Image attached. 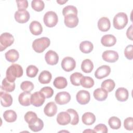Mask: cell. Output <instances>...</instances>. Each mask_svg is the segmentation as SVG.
Segmentation results:
<instances>
[{
	"mask_svg": "<svg viewBox=\"0 0 133 133\" xmlns=\"http://www.w3.org/2000/svg\"><path fill=\"white\" fill-rule=\"evenodd\" d=\"M3 117L7 122L12 123L16 121L17 118V113L12 110H8L3 113Z\"/></svg>",
	"mask_w": 133,
	"mask_h": 133,
	"instance_id": "cell-28",
	"label": "cell"
},
{
	"mask_svg": "<svg viewBox=\"0 0 133 133\" xmlns=\"http://www.w3.org/2000/svg\"><path fill=\"white\" fill-rule=\"evenodd\" d=\"M124 127L127 130H133V118L129 117L126 118L124 121Z\"/></svg>",
	"mask_w": 133,
	"mask_h": 133,
	"instance_id": "cell-45",
	"label": "cell"
},
{
	"mask_svg": "<svg viewBox=\"0 0 133 133\" xmlns=\"http://www.w3.org/2000/svg\"><path fill=\"white\" fill-rule=\"evenodd\" d=\"M31 94L29 91H24L21 92L18 97L20 104L23 106H29L31 104Z\"/></svg>",
	"mask_w": 133,
	"mask_h": 133,
	"instance_id": "cell-16",
	"label": "cell"
},
{
	"mask_svg": "<svg viewBox=\"0 0 133 133\" xmlns=\"http://www.w3.org/2000/svg\"><path fill=\"white\" fill-rule=\"evenodd\" d=\"M1 89L6 92H11L15 89V83L14 82H10L6 77H5L2 81Z\"/></svg>",
	"mask_w": 133,
	"mask_h": 133,
	"instance_id": "cell-26",
	"label": "cell"
},
{
	"mask_svg": "<svg viewBox=\"0 0 133 133\" xmlns=\"http://www.w3.org/2000/svg\"><path fill=\"white\" fill-rule=\"evenodd\" d=\"M77 101L82 105L87 104L90 99V93L85 90H81L77 92L76 95Z\"/></svg>",
	"mask_w": 133,
	"mask_h": 133,
	"instance_id": "cell-9",
	"label": "cell"
},
{
	"mask_svg": "<svg viewBox=\"0 0 133 133\" xmlns=\"http://www.w3.org/2000/svg\"><path fill=\"white\" fill-rule=\"evenodd\" d=\"M127 23L128 17L125 12H118L114 16L113 18V24L116 29H123L126 26Z\"/></svg>",
	"mask_w": 133,
	"mask_h": 133,
	"instance_id": "cell-3",
	"label": "cell"
},
{
	"mask_svg": "<svg viewBox=\"0 0 133 133\" xmlns=\"http://www.w3.org/2000/svg\"><path fill=\"white\" fill-rule=\"evenodd\" d=\"M83 75L79 72H75L72 74L70 77L71 83L72 85L78 86L81 85V79Z\"/></svg>",
	"mask_w": 133,
	"mask_h": 133,
	"instance_id": "cell-33",
	"label": "cell"
},
{
	"mask_svg": "<svg viewBox=\"0 0 133 133\" xmlns=\"http://www.w3.org/2000/svg\"><path fill=\"white\" fill-rule=\"evenodd\" d=\"M71 119V116L66 111L60 112L57 117V122L60 125H68L70 123Z\"/></svg>",
	"mask_w": 133,
	"mask_h": 133,
	"instance_id": "cell-15",
	"label": "cell"
},
{
	"mask_svg": "<svg viewBox=\"0 0 133 133\" xmlns=\"http://www.w3.org/2000/svg\"><path fill=\"white\" fill-rule=\"evenodd\" d=\"M93 95L96 100L99 101H102L107 98L108 91L102 88H99L94 90Z\"/></svg>",
	"mask_w": 133,
	"mask_h": 133,
	"instance_id": "cell-23",
	"label": "cell"
},
{
	"mask_svg": "<svg viewBox=\"0 0 133 133\" xmlns=\"http://www.w3.org/2000/svg\"><path fill=\"white\" fill-rule=\"evenodd\" d=\"M64 22L67 27L73 28L77 25L78 23V18L76 15L70 14L64 16Z\"/></svg>",
	"mask_w": 133,
	"mask_h": 133,
	"instance_id": "cell-14",
	"label": "cell"
},
{
	"mask_svg": "<svg viewBox=\"0 0 133 133\" xmlns=\"http://www.w3.org/2000/svg\"><path fill=\"white\" fill-rule=\"evenodd\" d=\"M1 103L4 107H9L12 103V98L11 96L6 92L1 91Z\"/></svg>",
	"mask_w": 133,
	"mask_h": 133,
	"instance_id": "cell-22",
	"label": "cell"
},
{
	"mask_svg": "<svg viewBox=\"0 0 133 133\" xmlns=\"http://www.w3.org/2000/svg\"><path fill=\"white\" fill-rule=\"evenodd\" d=\"M111 72V68L107 65L99 67L95 72V76L97 79H102L108 76Z\"/></svg>",
	"mask_w": 133,
	"mask_h": 133,
	"instance_id": "cell-12",
	"label": "cell"
},
{
	"mask_svg": "<svg viewBox=\"0 0 133 133\" xmlns=\"http://www.w3.org/2000/svg\"><path fill=\"white\" fill-rule=\"evenodd\" d=\"M96 116L91 112L85 113L82 117L83 123L86 125H91L96 121Z\"/></svg>",
	"mask_w": 133,
	"mask_h": 133,
	"instance_id": "cell-27",
	"label": "cell"
},
{
	"mask_svg": "<svg viewBox=\"0 0 133 133\" xmlns=\"http://www.w3.org/2000/svg\"><path fill=\"white\" fill-rule=\"evenodd\" d=\"M44 127V123L43 121L38 118V119L33 124L29 125V128L33 131L37 132L41 130Z\"/></svg>",
	"mask_w": 133,
	"mask_h": 133,
	"instance_id": "cell-35",
	"label": "cell"
},
{
	"mask_svg": "<svg viewBox=\"0 0 133 133\" xmlns=\"http://www.w3.org/2000/svg\"><path fill=\"white\" fill-rule=\"evenodd\" d=\"M111 26V23L109 19L107 17H102L98 21V29L102 32H106L109 30Z\"/></svg>",
	"mask_w": 133,
	"mask_h": 133,
	"instance_id": "cell-20",
	"label": "cell"
},
{
	"mask_svg": "<svg viewBox=\"0 0 133 133\" xmlns=\"http://www.w3.org/2000/svg\"><path fill=\"white\" fill-rule=\"evenodd\" d=\"M50 44V41L49 38L46 37H43L37 38L33 42L32 48L35 52L42 53L49 47Z\"/></svg>",
	"mask_w": 133,
	"mask_h": 133,
	"instance_id": "cell-2",
	"label": "cell"
},
{
	"mask_svg": "<svg viewBox=\"0 0 133 133\" xmlns=\"http://www.w3.org/2000/svg\"><path fill=\"white\" fill-rule=\"evenodd\" d=\"M38 72V68L33 65H29L26 70V75L31 78L34 77L36 76L37 73Z\"/></svg>",
	"mask_w": 133,
	"mask_h": 133,
	"instance_id": "cell-41",
	"label": "cell"
},
{
	"mask_svg": "<svg viewBox=\"0 0 133 133\" xmlns=\"http://www.w3.org/2000/svg\"><path fill=\"white\" fill-rule=\"evenodd\" d=\"M66 112H68L71 116V124L72 125H77L79 122V116L76 111L73 109H69L67 110Z\"/></svg>",
	"mask_w": 133,
	"mask_h": 133,
	"instance_id": "cell-38",
	"label": "cell"
},
{
	"mask_svg": "<svg viewBox=\"0 0 133 133\" xmlns=\"http://www.w3.org/2000/svg\"><path fill=\"white\" fill-rule=\"evenodd\" d=\"M67 2H68V1H57V2L60 5H63V4H64L65 3H66Z\"/></svg>",
	"mask_w": 133,
	"mask_h": 133,
	"instance_id": "cell-49",
	"label": "cell"
},
{
	"mask_svg": "<svg viewBox=\"0 0 133 133\" xmlns=\"http://www.w3.org/2000/svg\"><path fill=\"white\" fill-rule=\"evenodd\" d=\"M57 112V107L54 102H49L47 103L44 109V112L46 115L52 117L56 115Z\"/></svg>",
	"mask_w": 133,
	"mask_h": 133,
	"instance_id": "cell-17",
	"label": "cell"
},
{
	"mask_svg": "<svg viewBox=\"0 0 133 133\" xmlns=\"http://www.w3.org/2000/svg\"><path fill=\"white\" fill-rule=\"evenodd\" d=\"M115 95L118 101L124 102L126 101L128 99L129 92L127 89L123 87H120L116 90Z\"/></svg>",
	"mask_w": 133,
	"mask_h": 133,
	"instance_id": "cell-18",
	"label": "cell"
},
{
	"mask_svg": "<svg viewBox=\"0 0 133 133\" xmlns=\"http://www.w3.org/2000/svg\"><path fill=\"white\" fill-rule=\"evenodd\" d=\"M76 66V62L75 60L71 57H66L64 58L61 62V67L62 69L66 72H71L73 71Z\"/></svg>",
	"mask_w": 133,
	"mask_h": 133,
	"instance_id": "cell-6",
	"label": "cell"
},
{
	"mask_svg": "<svg viewBox=\"0 0 133 133\" xmlns=\"http://www.w3.org/2000/svg\"><path fill=\"white\" fill-rule=\"evenodd\" d=\"M20 88L24 91L31 92L34 89V84L30 81H25L21 83Z\"/></svg>",
	"mask_w": 133,
	"mask_h": 133,
	"instance_id": "cell-42",
	"label": "cell"
},
{
	"mask_svg": "<svg viewBox=\"0 0 133 133\" xmlns=\"http://www.w3.org/2000/svg\"><path fill=\"white\" fill-rule=\"evenodd\" d=\"M133 45H128L124 50V55L125 57L129 60H132L133 57Z\"/></svg>",
	"mask_w": 133,
	"mask_h": 133,
	"instance_id": "cell-44",
	"label": "cell"
},
{
	"mask_svg": "<svg viewBox=\"0 0 133 133\" xmlns=\"http://www.w3.org/2000/svg\"><path fill=\"white\" fill-rule=\"evenodd\" d=\"M93 48L94 46L92 43L88 41L82 42L79 44V49L84 54L90 53L93 50Z\"/></svg>",
	"mask_w": 133,
	"mask_h": 133,
	"instance_id": "cell-29",
	"label": "cell"
},
{
	"mask_svg": "<svg viewBox=\"0 0 133 133\" xmlns=\"http://www.w3.org/2000/svg\"><path fill=\"white\" fill-rule=\"evenodd\" d=\"M81 85L84 88H90L94 85V81L91 77L83 76L81 79Z\"/></svg>",
	"mask_w": 133,
	"mask_h": 133,
	"instance_id": "cell-36",
	"label": "cell"
},
{
	"mask_svg": "<svg viewBox=\"0 0 133 133\" xmlns=\"http://www.w3.org/2000/svg\"><path fill=\"white\" fill-rule=\"evenodd\" d=\"M108 124L110 127L113 129H118L121 126L120 119L116 116L111 117L108 121Z\"/></svg>",
	"mask_w": 133,
	"mask_h": 133,
	"instance_id": "cell-34",
	"label": "cell"
},
{
	"mask_svg": "<svg viewBox=\"0 0 133 133\" xmlns=\"http://www.w3.org/2000/svg\"><path fill=\"white\" fill-rule=\"evenodd\" d=\"M40 91L43 94L46 98H51L54 94V90L49 86L44 87L40 90Z\"/></svg>",
	"mask_w": 133,
	"mask_h": 133,
	"instance_id": "cell-43",
	"label": "cell"
},
{
	"mask_svg": "<svg viewBox=\"0 0 133 133\" xmlns=\"http://www.w3.org/2000/svg\"><path fill=\"white\" fill-rule=\"evenodd\" d=\"M30 31L34 35H39L43 32V27L40 22L33 21L30 24Z\"/></svg>",
	"mask_w": 133,
	"mask_h": 133,
	"instance_id": "cell-21",
	"label": "cell"
},
{
	"mask_svg": "<svg viewBox=\"0 0 133 133\" xmlns=\"http://www.w3.org/2000/svg\"><path fill=\"white\" fill-rule=\"evenodd\" d=\"M18 10H25L28 7V2L26 0L16 1Z\"/></svg>",
	"mask_w": 133,
	"mask_h": 133,
	"instance_id": "cell-47",
	"label": "cell"
},
{
	"mask_svg": "<svg viewBox=\"0 0 133 133\" xmlns=\"http://www.w3.org/2000/svg\"><path fill=\"white\" fill-rule=\"evenodd\" d=\"M31 6L34 10L39 12L44 9L45 4L43 1L33 0L31 2Z\"/></svg>",
	"mask_w": 133,
	"mask_h": 133,
	"instance_id": "cell-39",
	"label": "cell"
},
{
	"mask_svg": "<svg viewBox=\"0 0 133 133\" xmlns=\"http://www.w3.org/2000/svg\"><path fill=\"white\" fill-rule=\"evenodd\" d=\"M5 56L6 59L8 61L10 62H15L18 60L19 57V54L17 50L11 49L7 51L5 54Z\"/></svg>",
	"mask_w": 133,
	"mask_h": 133,
	"instance_id": "cell-24",
	"label": "cell"
},
{
	"mask_svg": "<svg viewBox=\"0 0 133 133\" xmlns=\"http://www.w3.org/2000/svg\"><path fill=\"white\" fill-rule=\"evenodd\" d=\"M116 42V37L112 34H106L103 35L101 39V44L105 47H111L114 46Z\"/></svg>",
	"mask_w": 133,
	"mask_h": 133,
	"instance_id": "cell-19",
	"label": "cell"
},
{
	"mask_svg": "<svg viewBox=\"0 0 133 133\" xmlns=\"http://www.w3.org/2000/svg\"><path fill=\"white\" fill-rule=\"evenodd\" d=\"M102 59L106 62L113 63L118 59V53L114 50H106L102 53Z\"/></svg>",
	"mask_w": 133,
	"mask_h": 133,
	"instance_id": "cell-11",
	"label": "cell"
},
{
	"mask_svg": "<svg viewBox=\"0 0 133 133\" xmlns=\"http://www.w3.org/2000/svg\"><path fill=\"white\" fill-rule=\"evenodd\" d=\"M14 42V37L9 33H2L0 36V51H2L11 46Z\"/></svg>",
	"mask_w": 133,
	"mask_h": 133,
	"instance_id": "cell-4",
	"label": "cell"
},
{
	"mask_svg": "<svg viewBox=\"0 0 133 133\" xmlns=\"http://www.w3.org/2000/svg\"><path fill=\"white\" fill-rule=\"evenodd\" d=\"M22 66L18 64H12L9 66L6 72V78L11 82H14L16 78L20 77L23 75Z\"/></svg>",
	"mask_w": 133,
	"mask_h": 133,
	"instance_id": "cell-1",
	"label": "cell"
},
{
	"mask_svg": "<svg viewBox=\"0 0 133 133\" xmlns=\"http://www.w3.org/2000/svg\"><path fill=\"white\" fill-rule=\"evenodd\" d=\"M115 84L113 80L108 79L103 81L101 83V87L108 92L112 91L115 88Z\"/></svg>",
	"mask_w": 133,
	"mask_h": 133,
	"instance_id": "cell-32",
	"label": "cell"
},
{
	"mask_svg": "<svg viewBox=\"0 0 133 133\" xmlns=\"http://www.w3.org/2000/svg\"><path fill=\"white\" fill-rule=\"evenodd\" d=\"M54 86L57 89H63L66 87L68 82L66 79L62 76H58L55 78L54 82Z\"/></svg>",
	"mask_w": 133,
	"mask_h": 133,
	"instance_id": "cell-30",
	"label": "cell"
},
{
	"mask_svg": "<svg viewBox=\"0 0 133 133\" xmlns=\"http://www.w3.org/2000/svg\"><path fill=\"white\" fill-rule=\"evenodd\" d=\"M71 98V96L69 92L66 91H62L57 94L55 98V100L57 104L63 105L69 102Z\"/></svg>",
	"mask_w": 133,
	"mask_h": 133,
	"instance_id": "cell-10",
	"label": "cell"
},
{
	"mask_svg": "<svg viewBox=\"0 0 133 133\" xmlns=\"http://www.w3.org/2000/svg\"><path fill=\"white\" fill-rule=\"evenodd\" d=\"M38 119L36 114L32 111H28L24 115V119L29 125L34 123Z\"/></svg>",
	"mask_w": 133,
	"mask_h": 133,
	"instance_id": "cell-37",
	"label": "cell"
},
{
	"mask_svg": "<svg viewBox=\"0 0 133 133\" xmlns=\"http://www.w3.org/2000/svg\"><path fill=\"white\" fill-rule=\"evenodd\" d=\"M45 59L47 64L54 65L58 63L59 61V56L57 52L50 50L46 53L45 55Z\"/></svg>",
	"mask_w": 133,
	"mask_h": 133,
	"instance_id": "cell-13",
	"label": "cell"
},
{
	"mask_svg": "<svg viewBox=\"0 0 133 133\" xmlns=\"http://www.w3.org/2000/svg\"><path fill=\"white\" fill-rule=\"evenodd\" d=\"M77 9L76 7L72 5H68L64 7L62 10V14L64 16L68 15L73 14L75 15H77Z\"/></svg>",
	"mask_w": 133,
	"mask_h": 133,
	"instance_id": "cell-40",
	"label": "cell"
},
{
	"mask_svg": "<svg viewBox=\"0 0 133 133\" xmlns=\"http://www.w3.org/2000/svg\"><path fill=\"white\" fill-rule=\"evenodd\" d=\"M93 69L94 64L90 59H86L83 61L81 64V69L84 72L86 73H90Z\"/></svg>",
	"mask_w": 133,
	"mask_h": 133,
	"instance_id": "cell-31",
	"label": "cell"
},
{
	"mask_svg": "<svg viewBox=\"0 0 133 133\" xmlns=\"http://www.w3.org/2000/svg\"><path fill=\"white\" fill-rule=\"evenodd\" d=\"M43 21L47 27L52 28L57 24L58 17L55 12L53 11H48L44 15Z\"/></svg>",
	"mask_w": 133,
	"mask_h": 133,
	"instance_id": "cell-5",
	"label": "cell"
},
{
	"mask_svg": "<svg viewBox=\"0 0 133 133\" xmlns=\"http://www.w3.org/2000/svg\"><path fill=\"white\" fill-rule=\"evenodd\" d=\"M52 78L51 73L48 71H43L39 75L38 79L39 83L43 84H48L50 82Z\"/></svg>",
	"mask_w": 133,
	"mask_h": 133,
	"instance_id": "cell-25",
	"label": "cell"
},
{
	"mask_svg": "<svg viewBox=\"0 0 133 133\" xmlns=\"http://www.w3.org/2000/svg\"><path fill=\"white\" fill-rule=\"evenodd\" d=\"M45 98V96L40 91L35 92L31 95V104L36 107H40L44 103Z\"/></svg>",
	"mask_w": 133,
	"mask_h": 133,
	"instance_id": "cell-7",
	"label": "cell"
},
{
	"mask_svg": "<svg viewBox=\"0 0 133 133\" xmlns=\"http://www.w3.org/2000/svg\"><path fill=\"white\" fill-rule=\"evenodd\" d=\"M30 18V14L26 10H18L15 13V19L17 22L20 23L27 22Z\"/></svg>",
	"mask_w": 133,
	"mask_h": 133,
	"instance_id": "cell-8",
	"label": "cell"
},
{
	"mask_svg": "<svg viewBox=\"0 0 133 133\" xmlns=\"http://www.w3.org/2000/svg\"><path fill=\"white\" fill-rule=\"evenodd\" d=\"M127 37L130 40H132V24H131L130 26L127 29L126 31Z\"/></svg>",
	"mask_w": 133,
	"mask_h": 133,
	"instance_id": "cell-48",
	"label": "cell"
},
{
	"mask_svg": "<svg viewBox=\"0 0 133 133\" xmlns=\"http://www.w3.org/2000/svg\"><path fill=\"white\" fill-rule=\"evenodd\" d=\"M93 130L94 132L107 133L108 132V128L105 125L103 124H99L94 127Z\"/></svg>",
	"mask_w": 133,
	"mask_h": 133,
	"instance_id": "cell-46",
	"label": "cell"
}]
</instances>
